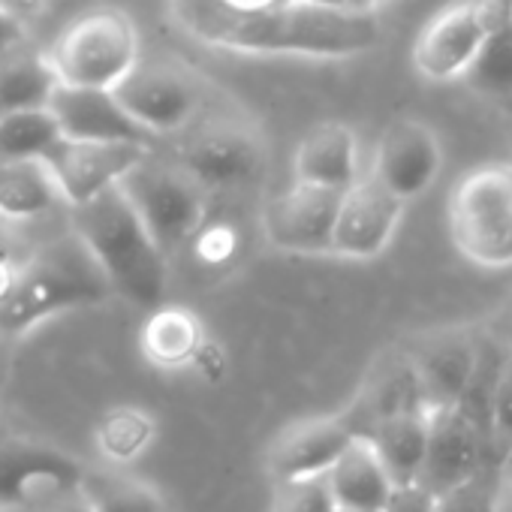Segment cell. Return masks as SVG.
Wrapping results in <instances>:
<instances>
[{"instance_id":"1","label":"cell","mask_w":512,"mask_h":512,"mask_svg":"<svg viewBox=\"0 0 512 512\" xmlns=\"http://www.w3.org/2000/svg\"><path fill=\"white\" fill-rule=\"evenodd\" d=\"M169 16L190 40L232 55L344 61L368 55L383 40L377 10L338 13L296 0L256 13L229 10L223 0H169Z\"/></svg>"},{"instance_id":"2","label":"cell","mask_w":512,"mask_h":512,"mask_svg":"<svg viewBox=\"0 0 512 512\" xmlns=\"http://www.w3.org/2000/svg\"><path fill=\"white\" fill-rule=\"evenodd\" d=\"M73 211V232L97 256L115 296L136 308H157L169 290V256L121 190V184L94 196Z\"/></svg>"},{"instance_id":"3","label":"cell","mask_w":512,"mask_h":512,"mask_svg":"<svg viewBox=\"0 0 512 512\" xmlns=\"http://www.w3.org/2000/svg\"><path fill=\"white\" fill-rule=\"evenodd\" d=\"M115 296L97 256L70 229L25 260L13 296L0 305V335H28L40 323L67 311L94 308Z\"/></svg>"},{"instance_id":"4","label":"cell","mask_w":512,"mask_h":512,"mask_svg":"<svg viewBox=\"0 0 512 512\" xmlns=\"http://www.w3.org/2000/svg\"><path fill=\"white\" fill-rule=\"evenodd\" d=\"M449 238L467 263L500 272L512 266V160L473 166L449 193Z\"/></svg>"},{"instance_id":"5","label":"cell","mask_w":512,"mask_h":512,"mask_svg":"<svg viewBox=\"0 0 512 512\" xmlns=\"http://www.w3.org/2000/svg\"><path fill=\"white\" fill-rule=\"evenodd\" d=\"M49 58L61 85L115 91L142 61L139 28L118 7L85 10L58 34Z\"/></svg>"},{"instance_id":"6","label":"cell","mask_w":512,"mask_h":512,"mask_svg":"<svg viewBox=\"0 0 512 512\" xmlns=\"http://www.w3.org/2000/svg\"><path fill=\"white\" fill-rule=\"evenodd\" d=\"M121 190L169 260L205 229L211 190L178 157L145 154L124 175Z\"/></svg>"},{"instance_id":"7","label":"cell","mask_w":512,"mask_h":512,"mask_svg":"<svg viewBox=\"0 0 512 512\" xmlns=\"http://www.w3.org/2000/svg\"><path fill=\"white\" fill-rule=\"evenodd\" d=\"M175 157L208 190H232L263 175L269 145L263 130L241 112L205 109L178 133Z\"/></svg>"},{"instance_id":"8","label":"cell","mask_w":512,"mask_h":512,"mask_svg":"<svg viewBox=\"0 0 512 512\" xmlns=\"http://www.w3.org/2000/svg\"><path fill=\"white\" fill-rule=\"evenodd\" d=\"M121 106L154 136H178L208 109V82L175 58H142L115 88Z\"/></svg>"},{"instance_id":"9","label":"cell","mask_w":512,"mask_h":512,"mask_svg":"<svg viewBox=\"0 0 512 512\" xmlns=\"http://www.w3.org/2000/svg\"><path fill=\"white\" fill-rule=\"evenodd\" d=\"M88 473L79 458L52 443L7 437L0 443V512H43L82 491Z\"/></svg>"},{"instance_id":"10","label":"cell","mask_w":512,"mask_h":512,"mask_svg":"<svg viewBox=\"0 0 512 512\" xmlns=\"http://www.w3.org/2000/svg\"><path fill=\"white\" fill-rule=\"evenodd\" d=\"M500 13L494 0H455L440 10L413 46L416 73L437 85L464 82Z\"/></svg>"},{"instance_id":"11","label":"cell","mask_w":512,"mask_h":512,"mask_svg":"<svg viewBox=\"0 0 512 512\" xmlns=\"http://www.w3.org/2000/svg\"><path fill=\"white\" fill-rule=\"evenodd\" d=\"M404 205L407 202L395 196L377 175L365 172L341 193L332 253L347 256V260H374L392 244Z\"/></svg>"},{"instance_id":"12","label":"cell","mask_w":512,"mask_h":512,"mask_svg":"<svg viewBox=\"0 0 512 512\" xmlns=\"http://www.w3.org/2000/svg\"><path fill=\"white\" fill-rule=\"evenodd\" d=\"M341 190L296 181L269 199L263 211V229L272 247L290 253H332V235L338 220Z\"/></svg>"},{"instance_id":"13","label":"cell","mask_w":512,"mask_h":512,"mask_svg":"<svg viewBox=\"0 0 512 512\" xmlns=\"http://www.w3.org/2000/svg\"><path fill=\"white\" fill-rule=\"evenodd\" d=\"M443 169V142L419 118H395L377 139L371 175L404 202L425 196Z\"/></svg>"},{"instance_id":"14","label":"cell","mask_w":512,"mask_h":512,"mask_svg":"<svg viewBox=\"0 0 512 512\" xmlns=\"http://www.w3.org/2000/svg\"><path fill=\"white\" fill-rule=\"evenodd\" d=\"M151 154V145L139 142H85V139H61L43 160L70 208L91 202L109 187L121 184L124 175Z\"/></svg>"},{"instance_id":"15","label":"cell","mask_w":512,"mask_h":512,"mask_svg":"<svg viewBox=\"0 0 512 512\" xmlns=\"http://www.w3.org/2000/svg\"><path fill=\"white\" fill-rule=\"evenodd\" d=\"M359 437L347 416H314L293 422L269 449V473L278 485L329 473Z\"/></svg>"},{"instance_id":"16","label":"cell","mask_w":512,"mask_h":512,"mask_svg":"<svg viewBox=\"0 0 512 512\" xmlns=\"http://www.w3.org/2000/svg\"><path fill=\"white\" fill-rule=\"evenodd\" d=\"M485 467V431L482 422L458 407L431 413V440L419 482L440 494L443 488L479 473Z\"/></svg>"},{"instance_id":"17","label":"cell","mask_w":512,"mask_h":512,"mask_svg":"<svg viewBox=\"0 0 512 512\" xmlns=\"http://www.w3.org/2000/svg\"><path fill=\"white\" fill-rule=\"evenodd\" d=\"M52 112L61 121L67 139L85 142H139L154 145V133H148L106 88H76L58 85L52 97Z\"/></svg>"},{"instance_id":"18","label":"cell","mask_w":512,"mask_h":512,"mask_svg":"<svg viewBox=\"0 0 512 512\" xmlns=\"http://www.w3.org/2000/svg\"><path fill=\"white\" fill-rule=\"evenodd\" d=\"M410 359L419 371L431 413L458 407L479 371V350L464 332H437L422 341Z\"/></svg>"},{"instance_id":"19","label":"cell","mask_w":512,"mask_h":512,"mask_svg":"<svg viewBox=\"0 0 512 512\" xmlns=\"http://www.w3.org/2000/svg\"><path fill=\"white\" fill-rule=\"evenodd\" d=\"M359 139L344 121H323L305 133L293 157V178L329 190H347L362 178Z\"/></svg>"},{"instance_id":"20","label":"cell","mask_w":512,"mask_h":512,"mask_svg":"<svg viewBox=\"0 0 512 512\" xmlns=\"http://www.w3.org/2000/svg\"><path fill=\"white\" fill-rule=\"evenodd\" d=\"M208 341H211L208 329L196 311L184 305H166V302L148 311L142 332H139L142 356L160 371L193 368Z\"/></svg>"},{"instance_id":"21","label":"cell","mask_w":512,"mask_h":512,"mask_svg":"<svg viewBox=\"0 0 512 512\" xmlns=\"http://www.w3.org/2000/svg\"><path fill=\"white\" fill-rule=\"evenodd\" d=\"M335 503L341 512H359V509H386L395 482L377 452V446L359 434L350 449L338 458V464L326 473Z\"/></svg>"},{"instance_id":"22","label":"cell","mask_w":512,"mask_h":512,"mask_svg":"<svg viewBox=\"0 0 512 512\" xmlns=\"http://www.w3.org/2000/svg\"><path fill=\"white\" fill-rule=\"evenodd\" d=\"M362 434L377 446L395 485L419 482L425 455H428V440H431V413L428 410L377 419Z\"/></svg>"},{"instance_id":"23","label":"cell","mask_w":512,"mask_h":512,"mask_svg":"<svg viewBox=\"0 0 512 512\" xmlns=\"http://www.w3.org/2000/svg\"><path fill=\"white\" fill-rule=\"evenodd\" d=\"M61 79L49 52H34L25 43L0 55V118L22 109L49 106Z\"/></svg>"},{"instance_id":"24","label":"cell","mask_w":512,"mask_h":512,"mask_svg":"<svg viewBox=\"0 0 512 512\" xmlns=\"http://www.w3.org/2000/svg\"><path fill=\"white\" fill-rule=\"evenodd\" d=\"M58 205L67 199L46 160L0 163V220H37Z\"/></svg>"},{"instance_id":"25","label":"cell","mask_w":512,"mask_h":512,"mask_svg":"<svg viewBox=\"0 0 512 512\" xmlns=\"http://www.w3.org/2000/svg\"><path fill=\"white\" fill-rule=\"evenodd\" d=\"M362 410L368 425L386 416H398V413H413V410H428L425 401V389L419 380V371L413 365L410 356L404 359H392L389 365H383L374 380L365 386V398H362ZM431 413V410H428Z\"/></svg>"},{"instance_id":"26","label":"cell","mask_w":512,"mask_h":512,"mask_svg":"<svg viewBox=\"0 0 512 512\" xmlns=\"http://www.w3.org/2000/svg\"><path fill=\"white\" fill-rule=\"evenodd\" d=\"M157 437V419L133 404L112 407L100 416L94 428V443L100 455L112 464H130L148 452Z\"/></svg>"},{"instance_id":"27","label":"cell","mask_w":512,"mask_h":512,"mask_svg":"<svg viewBox=\"0 0 512 512\" xmlns=\"http://www.w3.org/2000/svg\"><path fill=\"white\" fill-rule=\"evenodd\" d=\"M61 139H64V130L52 106L13 112L7 118H0V163L43 160Z\"/></svg>"},{"instance_id":"28","label":"cell","mask_w":512,"mask_h":512,"mask_svg":"<svg viewBox=\"0 0 512 512\" xmlns=\"http://www.w3.org/2000/svg\"><path fill=\"white\" fill-rule=\"evenodd\" d=\"M464 82L494 103L512 100V10H503Z\"/></svg>"},{"instance_id":"29","label":"cell","mask_w":512,"mask_h":512,"mask_svg":"<svg viewBox=\"0 0 512 512\" xmlns=\"http://www.w3.org/2000/svg\"><path fill=\"white\" fill-rule=\"evenodd\" d=\"M82 494L94 512H163V497L157 488L127 476L88 473Z\"/></svg>"},{"instance_id":"30","label":"cell","mask_w":512,"mask_h":512,"mask_svg":"<svg viewBox=\"0 0 512 512\" xmlns=\"http://www.w3.org/2000/svg\"><path fill=\"white\" fill-rule=\"evenodd\" d=\"M488 443L500 458L512 455V344L500 356L494 383H491V401H488Z\"/></svg>"},{"instance_id":"31","label":"cell","mask_w":512,"mask_h":512,"mask_svg":"<svg viewBox=\"0 0 512 512\" xmlns=\"http://www.w3.org/2000/svg\"><path fill=\"white\" fill-rule=\"evenodd\" d=\"M437 512H500L497 500V476L491 470H479L437 494Z\"/></svg>"},{"instance_id":"32","label":"cell","mask_w":512,"mask_h":512,"mask_svg":"<svg viewBox=\"0 0 512 512\" xmlns=\"http://www.w3.org/2000/svg\"><path fill=\"white\" fill-rule=\"evenodd\" d=\"M275 512H341L329 485V476H311V479H296L284 482L278 488V503Z\"/></svg>"},{"instance_id":"33","label":"cell","mask_w":512,"mask_h":512,"mask_svg":"<svg viewBox=\"0 0 512 512\" xmlns=\"http://www.w3.org/2000/svg\"><path fill=\"white\" fill-rule=\"evenodd\" d=\"M386 512H437V494L425 488L422 482L410 485H395Z\"/></svg>"},{"instance_id":"34","label":"cell","mask_w":512,"mask_h":512,"mask_svg":"<svg viewBox=\"0 0 512 512\" xmlns=\"http://www.w3.org/2000/svg\"><path fill=\"white\" fill-rule=\"evenodd\" d=\"M193 368H196L208 383L223 380V374H226V353H223V347H220L217 341H208V344L202 347V353H199V359H196Z\"/></svg>"},{"instance_id":"35","label":"cell","mask_w":512,"mask_h":512,"mask_svg":"<svg viewBox=\"0 0 512 512\" xmlns=\"http://www.w3.org/2000/svg\"><path fill=\"white\" fill-rule=\"evenodd\" d=\"M25 43V28H22V16H16L4 0H0V55L10 52L13 46Z\"/></svg>"},{"instance_id":"36","label":"cell","mask_w":512,"mask_h":512,"mask_svg":"<svg viewBox=\"0 0 512 512\" xmlns=\"http://www.w3.org/2000/svg\"><path fill=\"white\" fill-rule=\"evenodd\" d=\"M22 269H25V263H19L10 250H0V305L13 296V290L22 278Z\"/></svg>"},{"instance_id":"37","label":"cell","mask_w":512,"mask_h":512,"mask_svg":"<svg viewBox=\"0 0 512 512\" xmlns=\"http://www.w3.org/2000/svg\"><path fill=\"white\" fill-rule=\"evenodd\" d=\"M296 4L320 7V10H338V13H374V0H296Z\"/></svg>"},{"instance_id":"38","label":"cell","mask_w":512,"mask_h":512,"mask_svg":"<svg viewBox=\"0 0 512 512\" xmlns=\"http://www.w3.org/2000/svg\"><path fill=\"white\" fill-rule=\"evenodd\" d=\"M43 512H94V509H91L88 497H85L82 491H76V494H67V497L55 500V503L46 506Z\"/></svg>"},{"instance_id":"39","label":"cell","mask_w":512,"mask_h":512,"mask_svg":"<svg viewBox=\"0 0 512 512\" xmlns=\"http://www.w3.org/2000/svg\"><path fill=\"white\" fill-rule=\"evenodd\" d=\"M229 10H238V13H256V10H272L284 0H223Z\"/></svg>"},{"instance_id":"40","label":"cell","mask_w":512,"mask_h":512,"mask_svg":"<svg viewBox=\"0 0 512 512\" xmlns=\"http://www.w3.org/2000/svg\"><path fill=\"white\" fill-rule=\"evenodd\" d=\"M4 4L16 13V16H25V13H37L43 10L49 0H4Z\"/></svg>"},{"instance_id":"41","label":"cell","mask_w":512,"mask_h":512,"mask_svg":"<svg viewBox=\"0 0 512 512\" xmlns=\"http://www.w3.org/2000/svg\"><path fill=\"white\" fill-rule=\"evenodd\" d=\"M503 109H506V121H509V133H512V100H506V103H503Z\"/></svg>"},{"instance_id":"42","label":"cell","mask_w":512,"mask_h":512,"mask_svg":"<svg viewBox=\"0 0 512 512\" xmlns=\"http://www.w3.org/2000/svg\"><path fill=\"white\" fill-rule=\"evenodd\" d=\"M494 4H497L500 10H512V0H494Z\"/></svg>"},{"instance_id":"43","label":"cell","mask_w":512,"mask_h":512,"mask_svg":"<svg viewBox=\"0 0 512 512\" xmlns=\"http://www.w3.org/2000/svg\"><path fill=\"white\" fill-rule=\"evenodd\" d=\"M386 4H395V0H374V7L380 10V7H386Z\"/></svg>"},{"instance_id":"44","label":"cell","mask_w":512,"mask_h":512,"mask_svg":"<svg viewBox=\"0 0 512 512\" xmlns=\"http://www.w3.org/2000/svg\"><path fill=\"white\" fill-rule=\"evenodd\" d=\"M7 440V431H4V419H0V443Z\"/></svg>"},{"instance_id":"45","label":"cell","mask_w":512,"mask_h":512,"mask_svg":"<svg viewBox=\"0 0 512 512\" xmlns=\"http://www.w3.org/2000/svg\"><path fill=\"white\" fill-rule=\"evenodd\" d=\"M359 512H386V509H359Z\"/></svg>"}]
</instances>
